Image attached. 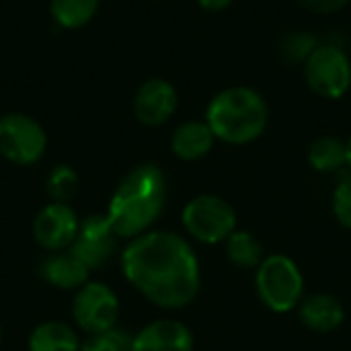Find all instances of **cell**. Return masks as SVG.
Wrapping results in <instances>:
<instances>
[{
	"instance_id": "obj_20",
	"label": "cell",
	"mask_w": 351,
	"mask_h": 351,
	"mask_svg": "<svg viewBox=\"0 0 351 351\" xmlns=\"http://www.w3.org/2000/svg\"><path fill=\"white\" fill-rule=\"evenodd\" d=\"M45 191L51 197V202L68 204L78 191L76 171L68 165H56L45 179Z\"/></svg>"
},
{
	"instance_id": "obj_27",
	"label": "cell",
	"mask_w": 351,
	"mask_h": 351,
	"mask_svg": "<svg viewBox=\"0 0 351 351\" xmlns=\"http://www.w3.org/2000/svg\"><path fill=\"white\" fill-rule=\"evenodd\" d=\"M0 343H2V327H0Z\"/></svg>"
},
{
	"instance_id": "obj_7",
	"label": "cell",
	"mask_w": 351,
	"mask_h": 351,
	"mask_svg": "<svg viewBox=\"0 0 351 351\" xmlns=\"http://www.w3.org/2000/svg\"><path fill=\"white\" fill-rule=\"evenodd\" d=\"M72 319L86 335L107 331L117 325L119 298L103 282H86L72 300Z\"/></svg>"
},
{
	"instance_id": "obj_15",
	"label": "cell",
	"mask_w": 351,
	"mask_h": 351,
	"mask_svg": "<svg viewBox=\"0 0 351 351\" xmlns=\"http://www.w3.org/2000/svg\"><path fill=\"white\" fill-rule=\"evenodd\" d=\"M214 132L210 130L208 123L204 121H187L183 125H179L175 132H173V138H171V148H173V154L181 160H199L204 158L212 146H214Z\"/></svg>"
},
{
	"instance_id": "obj_14",
	"label": "cell",
	"mask_w": 351,
	"mask_h": 351,
	"mask_svg": "<svg viewBox=\"0 0 351 351\" xmlns=\"http://www.w3.org/2000/svg\"><path fill=\"white\" fill-rule=\"evenodd\" d=\"M300 321L315 333H331L341 327L346 311L331 294H313L298 304Z\"/></svg>"
},
{
	"instance_id": "obj_9",
	"label": "cell",
	"mask_w": 351,
	"mask_h": 351,
	"mask_svg": "<svg viewBox=\"0 0 351 351\" xmlns=\"http://www.w3.org/2000/svg\"><path fill=\"white\" fill-rule=\"evenodd\" d=\"M117 232L113 230L107 214H93L80 222L78 234L68 249L88 269L103 267L117 249Z\"/></svg>"
},
{
	"instance_id": "obj_21",
	"label": "cell",
	"mask_w": 351,
	"mask_h": 351,
	"mask_svg": "<svg viewBox=\"0 0 351 351\" xmlns=\"http://www.w3.org/2000/svg\"><path fill=\"white\" fill-rule=\"evenodd\" d=\"M132 339L134 335L130 331L115 325L107 331L86 335L80 351H132Z\"/></svg>"
},
{
	"instance_id": "obj_1",
	"label": "cell",
	"mask_w": 351,
	"mask_h": 351,
	"mask_svg": "<svg viewBox=\"0 0 351 351\" xmlns=\"http://www.w3.org/2000/svg\"><path fill=\"white\" fill-rule=\"evenodd\" d=\"M125 280L152 304L179 311L189 306L202 286L199 259L191 245L167 230H148L121 253Z\"/></svg>"
},
{
	"instance_id": "obj_12",
	"label": "cell",
	"mask_w": 351,
	"mask_h": 351,
	"mask_svg": "<svg viewBox=\"0 0 351 351\" xmlns=\"http://www.w3.org/2000/svg\"><path fill=\"white\" fill-rule=\"evenodd\" d=\"M132 351H193V335L181 321L160 319L134 335Z\"/></svg>"
},
{
	"instance_id": "obj_26",
	"label": "cell",
	"mask_w": 351,
	"mask_h": 351,
	"mask_svg": "<svg viewBox=\"0 0 351 351\" xmlns=\"http://www.w3.org/2000/svg\"><path fill=\"white\" fill-rule=\"evenodd\" d=\"M348 167H350L351 171V138L350 142H348Z\"/></svg>"
},
{
	"instance_id": "obj_24",
	"label": "cell",
	"mask_w": 351,
	"mask_h": 351,
	"mask_svg": "<svg viewBox=\"0 0 351 351\" xmlns=\"http://www.w3.org/2000/svg\"><path fill=\"white\" fill-rule=\"evenodd\" d=\"M350 0H298L300 6L313 12H335L341 10Z\"/></svg>"
},
{
	"instance_id": "obj_16",
	"label": "cell",
	"mask_w": 351,
	"mask_h": 351,
	"mask_svg": "<svg viewBox=\"0 0 351 351\" xmlns=\"http://www.w3.org/2000/svg\"><path fill=\"white\" fill-rule=\"evenodd\" d=\"M76 331L60 321H45L29 335V351H80Z\"/></svg>"
},
{
	"instance_id": "obj_17",
	"label": "cell",
	"mask_w": 351,
	"mask_h": 351,
	"mask_svg": "<svg viewBox=\"0 0 351 351\" xmlns=\"http://www.w3.org/2000/svg\"><path fill=\"white\" fill-rule=\"evenodd\" d=\"M101 0H49V14L62 29H82L88 25L97 10Z\"/></svg>"
},
{
	"instance_id": "obj_2",
	"label": "cell",
	"mask_w": 351,
	"mask_h": 351,
	"mask_svg": "<svg viewBox=\"0 0 351 351\" xmlns=\"http://www.w3.org/2000/svg\"><path fill=\"white\" fill-rule=\"evenodd\" d=\"M167 202L165 173L144 162L132 169L111 195L107 218L119 239H136L160 218Z\"/></svg>"
},
{
	"instance_id": "obj_6",
	"label": "cell",
	"mask_w": 351,
	"mask_h": 351,
	"mask_svg": "<svg viewBox=\"0 0 351 351\" xmlns=\"http://www.w3.org/2000/svg\"><path fill=\"white\" fill-rule=\"evenodd\" d=\"M47 134L43 125L27 113H6L0 117V156L12 165L29 167L43 158Z\"/></svg>"
},
{
	"instance_id": "obj_13",
	"label": "cell",
	"mask_w": 351,
	"mask_h": 351,
	"mask_svg": "<svg viewBox=\"0 0 351 351\" xmlns=\"http://www.w3.org/2000/svg\"><path fill=\"white\" fill-rule=\"evenodd\" d=\"M41 278L58 290H78L88 282L90 269L70 251L47 255L39 265Z\"/></svg>"
},
{
	"instance_id": "obj_11",
	"label": "cell",
	"mask_w": 351,
	"mask_h": 351,
	"mask_svg": "<svg viewBox=\"0 0 351 351\" xmlns=\"http://www.w3.org/2000/svg\"><path fill=\"white\" fill-rule=\"evenodd\" d=\"M177 109V90L162 78H150L140 84L134 97V115L148 128L162 125Z\"/></svg>"
},
{
	"instance_id": "obj_18",
	"label": "cell",
	"mask_w": 351,
	"mask_h": 351,
	"mask_svg": "<svg viewBox=\"0 0 351 351\" xmlns=\"http://www.w3.org/2000/svg\"><path fill=\"white\" fill-rule=\"evenodd\" d=\"M226 255L228 261L241 269H257L261 261L265 259L263 255V245L259 239L247 230H234L226 239Z\"/></svg>"
},
{
	"instance_id": "obj_25",
	"label": "cell",
	"mask_w": 351,
	"mask_h": 351,
	"mask_svg": "<svg viewBox=\"0 0 351 351\" xmlns=\"http://www.w3.org/2000/svg\"><path fill=\"white\" fill-rule=\"evenodd\" d=\"M197 2H199V6L206 8V10H222V8H226L232 0H197Z\"/></svg>"
},
{
	"instance_id": "obj_8",
	"label": "cell",
	"mask_w": 351,
	"mask_h": 351,
	"mask_svg": "<svg viewBox=\"0 0 351 351\" xmlns=\"http://www.w3.org/2000/svg\"><path fill=\"white\" fill-rule=\"evenodd\" d=\"M308 86L327 99H341L351 86V64L343 49L323 45L304 64Z\"/></svg>"
},
{
	"instance_id": "obj_10",
	"label": "cell",
	"mask_w": 351,
	"mask_h": 351,
	"mask_svg": "<svg viewBox=\"0 0 351 351\" xmlns=\"http://www.w3.org/2000/svg\"><path fill=\"white\" fill-rule=\"evenodd\" d=\"M80 228L76 212L68 204L51 202L33 220V237L47 253H60L72 247Z\"/></svg>"
},
{
	"instance_id": "obj_4",
	"label": "cell",
	"mask_w": 351,
	"mask_h": 351,
	"mask_svg": "<svg viewBox=\"0 0 351 351\" xmlns=\"http://www.w3.org/2000/svg\"><path fill=\"white\" fill-rule=\"evenodd\" d=\"M261 302L274 313H290L298 308L304 294V278L298 265L286 255H269L261 261L255 276Z\"/></svg>"
},
{
	"instance_id": "obj_3",
	"label": "cell",
	"mask_w": 351,
	"mask_h": 351,
	"mask_svg": "<svg viewBox=\"0 0 351 351\" xmlns=\"http://www.w3.org/2000/svg\"><path fill=\"white\" fill-rule=\"evenodd\" d=\"M269 119L265 99L247 86H232L218 93L208 105L206 123L216 138L228 144H249L257 140Z\"/></svg>"
},
{
	"instance_id": "obj_19",
	"label": "cell",
	"mask_w": 351,
	"mask_h": 351,
	"mask_svg": "<svg viewBox=\"0 0 351 351\" xmlns=\"http://www.w3.org/2000/svg\"><path fill=\"white\" fill-rule=\"evenodd\" d=\"M308 162L319 173H333L348 167V144L337 138L323 136L308 148Z\"/></svg>"
},
{
	"instance_id": "obj_5",
	"label": "cell",
	"mask_w": 351,
	"mask_h": 351,
	"mask_svg": "<svg viewBox=\"0 0 351 351\" xmlns=\"http://www.w3.org/2000/svg\"><path fill=\"white\" fill-rule=\"evenodd\" d=\"M185 230L199 243L216 245L237 230L234 208L218 195L193 197L181 214Z\"/></svg>"
},
{
	"instance_id": "obj_22",
	"label": "cell",
	"mask_w": 351,
	"mask_h": 351,
	"mask_svg": "<svg viewBox=\"0 0 351 351\" xmlns=\"http://www.w3.org/2000/svg\"><path fill=\"white\" fill-rule=\"evenodd\" d=\"M315 49H317V39H315V35H311L306 31H294L282 43V53L292 64H298V62L306 64V60L313 56Z\"/></svg>"
},
{
	"instance_id": "obj_23",
	"label": "cell",
	"mask_w": 351,
	"mask_h": 351,
	"mask_svg": "<svg viewBox=\"0 0 351 351\" xmlns=\"http://www.w3.org/2000/svg\"><path fill=\"white\" fill-rule=\"evenodd\" d=\"M333 212L343 228L351 230V177L343 179L333 193Z\"/></svg>"
}]
</instances>
